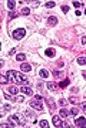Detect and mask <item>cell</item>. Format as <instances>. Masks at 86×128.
<instances>
[{"instance_id": "ac0fdd59", "label": "cell", "mask_w": 86, "mask_h": 128, "mask_svg": "<svg viewBox=\"0 0 86 128\" xmlns=\"http://www.w3.org/2000/svg\"><path fill=\"white\" fill-rule=\"evenodd\" d=\"M67 85H69V80H67V78H66V80H63V81L59 84V87H62V88H64V87H67Z\"/></svg>"}, {"instance_id": "4316f807", "label": "cell", "mask_w": 86, "mask_h": 128, "mask_svg": "<svg viewBox=\"0 0 86 128\" xmlns=\"http://www.w3.org/2000/svg\"><path fill=\"white\" fill-rule=\"evenodd\" d=\"M60 74H62V73H60V71H57V70H54V71H53V76H54V77H60Z\"/></svg>"}, {"instance_id": "ba28073f", "label": "cell", "mask_w": 86, "mask_h": 128, "mask_svg": "<svg viewBox=\"0 0 86 128\" xmlns=\"http://www.w3.org/2000/svg\"><path fill=\"white\" fill-rule=\"evenodd\" d=\"M53 125L57 128H60V127H63V123H62V120L59 118V117H53Z\"/></svg>"}, {"instance_id": "603a6c76", "label": "cell", "mask_w": 86, "mask_h": 128, "mask_svg": "<svg viewBox=\"0 0 86 128\" xmlns=\"http://www.w3.org/2000/svg\"><path fill=\"white\" fill-rule=\"evenodd\" d=\"M54 6H56L54 1H47V3H46V7H47V9H52V7H54Z\"/></svg>"}, {"instance_id": "83f0119b", "label": "cell", "mask_w": 86, "mask_h": 128, "mask_svg": "<svg viewBox=\"0 0 86 128\" xmlns=\"http://www.w3.org/2000/svg\"><path fill=\"white\" fill-rule=\"evenodd\" d=\"M23 100H24L23 97H16V98H14V101H16V103H22Z\"/></svg>"}, {"instance_id": "8d00e7d4", "label": "cell", "mask_w": 86, "mask_h": 128, "mask_svg": "<svg viewBox=\"0 0 86 128\" xmlns=\"http://www.w3.org/2000/svg\"><path fill=\"white\" fill-rule=\"evenodd\" d=\"M3 108H4V110H10V105H9V104H6V105H4Z\"/></svg>"}, {"instance_id": "7c38bea8", "label": "cell", "mask_w": 86, "mask_h": 128, "mask_svg": "<svg viewBox=\"0 0 86 128\" xmlns=\"http://www.w3.org/2000/svg\"><path fill=\"white\" fill-rule=\"evenodd\" d=\"M39 76H40L42 78H47V77H49V71H47V70H40V71H39Z\"/></svg>"}, {"instance_id": "ffe728a7", "label": "cell", "mask_w": 86, "mask_h": 128, "mask_svg": "<svg viewBox=\"0 0 86 128\" xmlns=\"http://www.w3.org/2000/svg\"><path fill=\"white\" fill-rule=\"evenodd\" d=\"M22 14H23V16H29V14H30V9H27V7L22 9Z\"/></svg>"}, {"instance_id": "cb8c5ba5", "label": "cell", "mask_w": 86, "mask_h": 128, "mask_svg": "<svg viewBox=\"0 0 86 128\" xmlns=\"http://www.w3.org/2000/svg\"><path fill=\"white\" fill-rule=\"evenodd\" d=\"M66 104H67V101H66V100H60V101H59V105H60V107H64Z\"/></svg>"}, {"instance_id": "1f68e13d", "label": "cell", "mask_w": 86, "mask_h": 128, "mask_svg": "<svg viewBox=\"0 0 86 128\" xmlns=\"http://www.w3.org/2000/svg\"><path fill=\"white\" fill-rule=\"evenodd\" d=\"M82 44H83V46H85V44H86V37H85V36H83V37H82Z\"/></svg>"}, {"instance_id": "277c9868", "label": "cell", "mask_w": 86, "mask_h": 128, "mask_svg": "<svg viewBox=\"0 0 86 128\" xmlns=\"http://www.w3.org/2000/svg\"><path fill=\"white\" fill-rule=\"evenodd\" d=\"M30 107H32V108H34V110H37V111H42V110H43V104L40 103V100H39V98H34V100L30 103Z\"/></svg>"}, {"instance_id": "60d3db41", "label": "cell", "mask_w": 86, "mask_h": 128, "mask_svg": "<svg viewBox=\"0 0 86 128\" xmlns=\"http://www.w3.org/2000/svg\"><path fill=\"white\" fill-rule=\"evenodd\" d=\"M0 48H1V46H0Z\"/></svg>"}, {"instance_id": "8fae6325", "label": "cell", "mask_w": 86, "mask_h": 128, "mask_svg": "<svg viewBox=\"0 0 86 128\" xmlns=\"http://www.w3.org/2000/svg\"><path fill=\"white\" fill-rule=\"evenodd\" d=\"M6 91H7L9 94H11V95H14V94H17V93H19V90H17V88H16L14 85H10V87H9V88H7Z\"/></svg>"}, {"instance_id": "d4e9b609", "label": "cell", "mask_w": 86, "mask_h": 128, "mask_svg": "<svg viewBox=\"0 0 86 128\" xmlns=\"http://www.w3.org/2000/svg\"><path fill=\"white\" fill-rule=\"evenodd\" d=\"M69 114H70V115H76V114H77V110H76V108H72V110L69 111Z\"/></svg>"}, {"instance_id": "7a4b0ae2", "label": "cell", "mask_w": 86, "mask_h": 128, "mask_svg": "<svg viewBox=\"0 0 86 128\" xmlns=\"http://www.w3.org/2000/svg\"><path fill=\"white\" fill-rule=\"evenodd\" d=\"M9 123L11 124V127H17V125H24V118L19 114H11L9 117Z\"/></svg>"}, {"instance_id": "44dd1931", "label": "cell", "mask_w": 86, "mask_h": 128, "mask_svg": "<svg viewBox=\"0 0 86 128\" xmlns=\"http://www.w3.org/2000/svg\"><path fill=\"white\" fill-rule=\"evenodd\" d=\"M59 114H60V117H63V118H64V117H67V115H69V111H66V110L63 108V110H60V113H59Z\"/></svg>"}, {"instance_id": "3957f363", "label": "cell", "mask_w": 86, "mask_h": 128, "mask_svg": "<svg viewBox=\"0 0 86 128\" xmlns=\"http://www.w3.org/2000/svg\"><path fill=\"white\" fill-rule=\"evenodd\" d=\"M24 34H26V30H24V28H16L11 36H13L14 40H22V38L24 37Z\"/></svg>"}, {"instance_id": "4fadbf2b", "label": "cell", "mask_w": 86, "mask_h": 128, "mask_svg": "<svg viewBox=\"0 0 86 128\" xmlns=\"http://www.w3.org/2000/svg\"><path fill=\"white\" fill-rule=\"evenodd\" d=\"M44 54H46L47 57H53V56H54V50H53V48H47V50L44 51Z\"/></svg>"}, {"instance_id": "f546056e", "label": "cell", "mask_w": 86, "mask_h": 128, "mask_svg": "<svg viewBox=\"0 0 86 128\" xmlns=\"http://www.w3.org/2000/svg\"><path fill=\"white\" fill-rule=\"evenodd\" d=\"M69 101H70L72 104H77V103H79V101H77L76 98H69Z\"/></svg>"}, {"instance_id": "30bf717a", "label": "cell", "mask_w": 86, "mask_h": 128, "mask_svg": "<svg viewBox=\"0 0 86 128\" xmlns=\"http://www.w3.org/2000/svg\"><path fill=\"white\" fill-rule=\"evenodd\" d=\"M20 70H22V71H24V73H29V71L32 70V67H30V64H26V63H23V64L20 66Z\"/></svg>"}, {"instance_id": "5b68a950", "label": "cell", "mask_w": 86, "mask_h": 128, "mask_svg": "<svg viewBox=\"0 0 86 128\" xmlns=\"http://www.w3.org/2000/svg\"><path fill=\"white\" fill-rule=\"evenodd\" d=\"M24 95H33V90L30 88V87H27V85H22V90H20Z\"/></svg>"}, {"instance_id": "836d02e7", "label": "cell", "mask_w": 86, "mask_h": 128, "mask_svg": "<svg viewBox=\"0 0 86 128\" xmlns=\"http://www.w3.org/2000/svg\"><path fill=\"white\" fill-rule=\"evenodd\" d=\"M32 6H33V7H37V6H39V1H34V3H32Z\"/></svg>"}, {"instance_id": "4dcf8cb0", "label": "cell", "mask_w": 86, "mask_h": 128, "mask_svg": "<svg viewBox=\"0 0 86 128\" xmlns=\"http://www.w3.org/2000/svg\"><path fill=\"white\" fill-rule=\"evenodd\" d=\"M73 6H75V7H80V3H79L77 0H75V1H73Z\"/></svg>"}, {"instance_id": "7402d4cb", "label": "cell", "mask_w": 86, "mask_h": 128, "mask_svg": "<svg viewBox=\"0 0 86 128\" xmlns=\"http://www.w3.org/2000/svg\"><path fill=\"white\" fill-rule=\"evenodd\" d=\"M47 104H49V107H50V108H52V110H53V108H54V101H53V100H52V98H47Z\"/></svg>"}, {"instance_id": "e0dca14e", "label": "cell", "mask_w": 86, "mask_h": 128, "mask_svg": "<svg viewBox=\"0 0 86 128\" xmlns=\"http://www.w3.org/2000/svg\"><path fill=\"white\" fill-rule=\"evenodd\" d=\"M85 63H86V58H85L83 56L77 58V64H80V66H85Z\"/></svg>"}, {"instance_id": "8992f818", "label": "cell", "mask_w": 86, "mask_h": 128, "mask_svg": "<svg viewBox=\"0 0 86 128\" xmlns=\"http://www.w3.org/2000/svg\"><path fill=\"white\" fill-rule=\"evenodd\" d=\"M57 21H59V20H57V17H54V16H50V17L47 19V24H49V26H56Z\"/></svg>"}, {"instance_id": "f35d334b", "label": "cell", "mask_w": 86, "mask_h": 128, "mask_svg": "<svg viewBox=\"0 0 86 128\" xmlns=\"http://www.w3.org/2000/svg\"><path fill=\"white\" fill-rule=\"evenodd\" d=\"M3 64H4V63H3V60H0V68L3 67Z\"/></svg>"}, {"instance_id": "6da1fadb", "label": "cell", "mask_w": 86, "mask_h": 128, "mask_svg": "<svg viewBox=\"0 0 86 128\" xmlns=\"http://www.w3.org/2000/svg\"><path fill=\"white\" fill-rule=\"evenodd\" d=\"M7 78L14 81L16 84H22V85H27L29 84V78L24 77L23 74L17 73V71H13V70H9L7 71Z\"/></svg>"}, {"instance_id": "52a82bcc", "label": "cell", "mask_w": 86, "mask_h": 128, "mask_svg": "<svg viewBox=\"0 0 86 128\" xmlns=\"http://www.w3.org/2000/svg\"><path fill=\"white\" fill-rule=\"evenodd\" d=\"M46 87H47V90H50V91H56V90H57V84H56V83H52V81L46 83Z\"/></svg>"}, {"instance_id": "74e56055", "label": "cell", "mask_w": 86, "mask_h": 128, "mask_svg": "<svg viewBox=\"0 0 86 128\" xmlns=\"http://www.w3.org/2000/svg\"><path fill=\"white\" fill-rule=\"evenodd\" d=\"M4 115V113H3V110H0V117H3Z\"/></svg>"}, {"instance_id": "ab89813d", "label": "cell", "mask_w": 86, "mask_h": 128, "mask_svg": "<svg viewBox=\"0 0 86 128\" xmlns=\"http://www.w3.org/2000/svg\"><path fill=\"white\" fill-rule=\"evenodd\" d=\"M24 1H30V0H24Z\"/></svg>"}, {"instance_id": "b9f144b4", "label": "cell", "mask_w": 86, "mask_h": 128, "mask_svg": "<svg viewBox=\"0 0 86 128\" xmlns=\"http://www.w3.org/2000/svg\"><path fill=\"white\" fill-rule=\"evenodd\" d=\"M73 1H75V0H73Z\"/></svg>"}, {"instance_id": "d590c367", "label": "cell", "mask_w": 86, "mask_h": 128, "mask_svg": "<svg viewBox=\"0 0 86 128\" xmlns=\"http://www.w3.org/2000/svg\"><path fill=\"white\" fill-rule=\"evenodd\" d=\"M14 53H16V50H14V48H11V50L9 51V54H10V56H11V54H14Z\"/></svg>"}, {"instance_id": "f1b7e54d", "label": "cell", "mask_w": 86, "mask_h": 128, "mask_svg": "<svg viewBox=\"0 0 86 128\" xmlns=\"http://www.w3.org/2000/svg\"><path fill=\"white\" fill-rule=\"evenodd\" d=\"M62 10H63V13H67L69 11V7L67 6H62Z\"/></svg>"}, {"instance_id": "484cf974", "label": "cell", "mask_w": 86, "mask_h": 128, "mask_svg": "<svg viewBox=\"0 0 86 128\" xmlns=\"http://www.w3.org/2000/svg\"><path fill=\"white\" fill-rule=\"evenodd\" d=\"M24 114H26V117H27V118H33V114H32L30 111H26ZM33 120H34V118H33Z\"/></svg>"}, {"instance_id": "d6986e66", "label": "cell", "mask_w": 86, "mask_h": 128, "mask_svg": "<svg viewBox=\"0 0 86 128\" xmlns=\"http://www.w3.org/2000/svg\"><path fill=\"white\" fill-rule=\"evenodd\" d=\"M7 81H9V78H7V76L4 77V76H1V74H0V84H6Z\"/></svg>"}, {"instance_id": "d6a6232c", "label": "cell", "mask_w": 86, "mask_h": 128, "mask_svg": "<svg viewBox=\"0 0 86 128\" xmlns=\"http://www.w3.org/2000/svg\"><path fill=\"white\" fill-rule=\"evenodd\" d=\"M0 127H1V128H6V127H11V125H9V124H0Z\"/></svg>"}, {"instance_id": "9c48e42d", "label": "cell", "mask_w": 86, "mask_h": 128, "mask_svg": "<svg viewBox=\"0 0 86 128\" xmlns=\"http://www.w3.org/2000/svg\"><path fill=\"white\" fill-rule=\"evenodd\" d=\"M85 123H86V121H85V117H80V118H76V123H75V124H76V127L83 128L85 127Z\"/></svg>"}, {"instance_id": "2e32d148", "label": "cell", "mask_w": 86, "mask_h": 128, "mask_svg": "<svg viewBox=\"0 0 86 128\" xmlns=\"http://www.w3.org/2000/svg\"><path fill=\"white\" fill-rule=\"evenodd\" d=\"M16 58H17L19 61H24V60H26V54L20 53V54H17V56H16Z\"/></svg>"}, {"instance_id": "e575fe53", "label": "cell", "mask_w": 86, "mask_h": 128, "mask_svg": "<svg viewBox=\"0 0 86 128\" xmlns=\"http://www.w3.org/2000/svg\"><path fill=\"white\" fill-rule=\"evenodd\" d=\"M9 17H10V19H13V17H16V13H10V14H9Z\"/></svg>"}, {"instance_id": "9a60e30c", "label": "cell", "mask_w": 86, "mask_h": 128, "mask_svg": "<svg viewBox=\"0 0 86 128\" xmlns=\"http://www.w3.org/2000/svg\"><path fill=\"white\" fill-rule=\"evenodd\" d=\"M39 127H42V128H47V127H49V123H47L46 120H42V121L39 123Z\"/></svg>"}, {"instance_id": "5bb4252c", "label": "cell", "mask_w": 86, "mask_h": 128, "mask_svg": "<svg viewBox=\"0 0 86 128\" xmlns=\"http://www.w3.org/2000/svg\"><path fill=\"white\" fill-rule=\"evenodd\" d=\"M14 6H16V1H14V0H9V1H7V7H9L10 10H13Z\"/></svg>"}]
</instances>
